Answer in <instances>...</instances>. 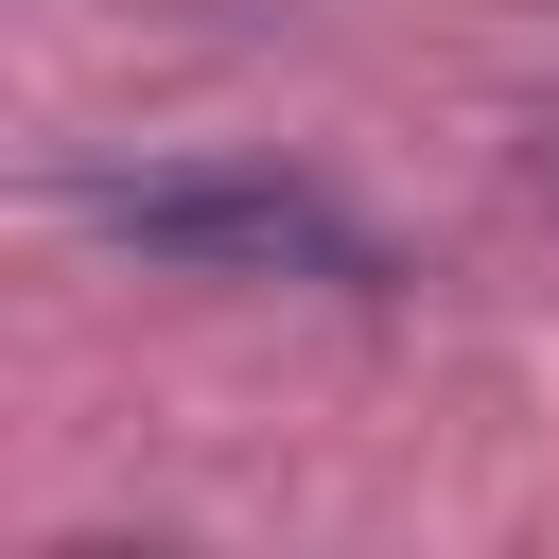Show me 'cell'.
<instances>
[{"label": "cell", "mask_w": 559, "mask_h": 559, "mask_svg": "<svg viewBox=\"0 0 559 559\" xmlns=\"http://www.w3.org/2000/svg\"><path fill=\"white\" fill-rule=\"evenodd\" d=\"M70 227H105L122 262H175V280H332L367 297L384 245L349 192L280 175V157H140V175H70Z\"/></svg>", "instance_id": "1"}]
</instances>
